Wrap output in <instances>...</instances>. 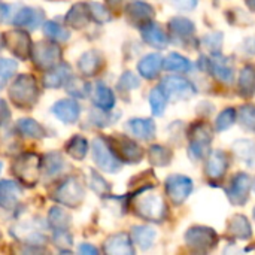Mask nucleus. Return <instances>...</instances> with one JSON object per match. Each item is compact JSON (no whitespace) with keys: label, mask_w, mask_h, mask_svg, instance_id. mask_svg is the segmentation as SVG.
<instances>
[{"label":"nucleus","mask_w":255,"mask_h":255,"mask_svg":"<svg viewBox=\"0 0 255 255\" xmlns=\"http://www.w3.org/2000/svg\"><path fill=\"white\" fill-rule=\"evenodd\" d=\"M37 82L31 75H19L9 88L10 100L19 108H30L37 102Z\"/></svg>","instance_id":"f257e3e1"},{"label":"nucleus","mask_w":255,"mask_h":255,"mask_svg":"<svg viewBox=\"0 0 255 255\" xmlns=\"http://www.w3.org/2000/svg\"><path fill=\"white\" fill-rule=\"evenodd\" d=\"M10 169L22 184L34 185L39 178L40 161H39V157L34 154H22L18 158H15Z\"/></svg>","instance_id":"f03ea898"},{"label":"nucleus","mask_w":255,"mask_h":255,"mask_svg":"<svg viewBox=\"0 0 255 255\" xmlns=\"http://www.w3.org/2000/svg\"><path fill=\"white\" fill-rule=\"evenodd\" d=\"M93 157L96 164L108 173H117L121 169V160L111 148L109 142L103 137H97L93 142Z\"/></svg>","instance_id":"7ed1b4c3"},{"label":"nucleus","mask_w":255,"mask_h":255,"mask_svg":"<svg viewBox=\"0 0 255 255\" xmlns=\"http://www.w3.org/2000/svg\"><path fill=\"white\" fill-rule=\"evenodd\" d=\"M136 214L148 221H161L166 217L164 200L158 194H145L134 202Z\"/></svg>","instance_id":"20e7f679"},{"label":"nucleus","mask_w":255,"mask_h":255,"mask_svg":"<svg viewBox=\"0 0 255 255\" xmlns=\"http://www.w3.org/2000/svg\"><path fill=\"white\" fill-rule=\"evenodd\" d=\"M31 57L34 64L39 69H52L57 66L61 60V49L57 46L52 40H43L37 42L34 46H31Z\"/></svg>","instance_id":"39448f33"},{"label":"nucleus","mask_w":255,"mask_h":255,"mask_svg":"<svg viewBox=\"0 0 255 255\" xmlns=\"http://www.w3.org/2000/svg\"><path fill=\"white\" fill-rule=\"evenodd\" d=\"M54 199L64 206L76 208L84 200V187L78 178L66 179L54 193Z\"/></svg>","instance_id":"423d86ee"},{"label":"nucleus","mask_w":255,"mask_h":255,"mask_svg":"<svg viewBox=\"0 0 255 255\" xmlns=\"http://www.w3.org/2000/svg\"><path fill=\"white\" fill-rule=\"evenodd\" d=\"M190 148L188 154L193 160H202L208 154L209 143L212 140V131L206 124H194L190 130Z\"/></svg>","instance_id":"0eeeda50"},{"label":"nucleus","mask_w":255,"mask_h":255,"mask_svg":"<svg viewBox=\"0 0 255 255\" xmlns=\"http://www.w3.org/2000/svg\"><path fill=\"white\" fill-rule=\"evenodd\" d=\"M160 87L167 99L172 100H187L196 94V87L188 79L181 76H166Z\"/></svg>","instance_id":"6e6552de"},{"label":"nucleus","mask_w":255,"mask_h":255,"mask_svg":"<svg viewBox=\"0 0 255 255\" xmlns=\"http://www.w3.org/2000/svg\"><path fill=\"white\" fill-rule=\"evenodd\" d=\"M217 239H218L217 233L212 229L202 227V226L193 227L185 233L187 245L197 253H206L211 248H214L217 244Z\"/></svg>","instance_id":"1a4fd4ad"},{"label":"nucleus","mask_w":255,"mask_h":255,"mask_svg":"<svg viewBox=\"0 0 255 255\" xmlns=\"http://www.w3.org/2000/svg\"><path fill=\"white\" fill-rule=\"evenodd\" d=\"M108 142L120 160H124L127 163H139L143 157L142 148L126 136H114Z\"/></svg>","instance_id":"9d476101"},{"label":"nucleus","mask_w":255,"mask_h":255,"mask_svg":"<svg viewBox=\"0 0 255 255\" xmlns=\"http://www.w3.org/2000/svg\"><path fill=\"white\" fill-rule=\"evenodd\" d=\"M193 191V181L184 175H172L166 181V193L175 205H181Z\"/></svg>","instance_id":"9b49d317"},{"label":"nucleus","mask_w":255,"mask_h":255,"mask_svg":"<svg viewBox=\"0 0 255 255\" xmlns=\"http://www.w3.org/2000/svg\"><path fill=\"white\" fill-rule=\"evenodd\" d=\"M251 190V178L247 173H238L227 190V196L235 205H245Z\"/></svg>","instance_id":"f8f14e48"},{"label":"nucleus","mask_w":255,"mask_h":255,"mask_svg":"<svg viewBox=\"0 0 255 255\" xmlns=\"http://www.w3.org/2000/svg\"><path fill=\"white\" fill-rule=\"evenodd\" d=\"M51 112L64 124H73L79 118L81 108L76 100L64 99V100H58L57 103H54L51 108Z\"/></svg>","instance_id":"ddd939ff"},{"label":"nucleus","mask_w":255,"mask_h":255,"mask_svg":"<svg viewBox=\"0 0 255 255\" xmlns=\"http://www.w3.org/2000/svg\"><path fill=\"white\" fill-rule=\"evenodd\" d=\"M6 42L9 49L19 58H27L31 52V42L25 31L12 30L6 34Z\"/></svg>","instance_id":"4468645a"},{"label":"nucleus","mask_w":255,"mask_h":255,"mask_svg":"<svg viewBox=\"0 0 255 255\" xmlns=\"http://www.w3.org/2000/svg\"><path fill=\"white\" fill-rule=\"evenodd\" d=\"M212 75L221 81V82H226V84H230L233 81V75H235V70H233V66L230 63V58L215 52L214 57L209 60V67Z\"/></svg>","instance_id":"2eb2a0df"},{"label":"nucleus","mask_w":255,"mask_h":255,"mask_svg":"<svg viewBox=\"0 0 255 255\" xmlns=\"http://www.w3.org/2000/svg\"><path fill=\"white\" fill-rule=\"evenodd\" d=\"M105 253L111 255H133V244L131 238L126 233H118L105 242Z\"/></svg>","instance_id":"dca6fc26"},{"label":"nucleus","mask_w":255,"mask_h":255,"mask_svg":"<svg viewBox=\"0 0 255 255\" xmlns=\"http://www.w3.org/2000/svg\"><path fill=\"white\" fill-rule=\"evenodd\" d=\"M21 187L9 179L0 181V208L1 209H13L21 196Z\"/></svg>","instance_id":"f3484780"},{"label":"nucleus","mask_w":255,"mask_h":255,"mask_svg":"<svg viewBox=\"0 0 255 255\" xmlns=\"http://www.w3.org/2000/svg\"><path fill=\"white\" fill-rule=\"evenodd\" d=\"M72 78V69L64 64L58 63L52 69L48 70V73L43 78V85L48 88H60L67 84V81Z\"/></svg>","instance_id":"a211bd4d"},{"label":"nucleus","mask_w":255,"mask_h":255,"mask_svg":"<svg viewBox=\"0 0 255 255\" xmlns=\"http://www.w3.org/2000/svg\"><path fill=\"white\" fill-rule=\"evenodd\" d=\"M140 33H142L143 40H145L148 45L154 46V48L163 49V48H166L167 43H169L166 33H164V31L160 28V25L155 24V22H151V21H149V22L143 24V25L140 27Z\"/></svg>","instance_id":"6ab92c4d"},{"label":"nucleus","mask_w":255,"mask_h":255,"mask_svg":"<svg viewBox=\"0 0 255 255\" xmlns=\"http://www.w3.org/2000/svg\"><path fill=\"white\" fill-rule=\"evenodd\" d=\"M43 19V12L36 7H22L13 18V25L21 27V28H36L40 25Z\"/></svg>","instance_id":"aec40b11"},{"label":"nucleus","mask_w":255,"mask_h":255,"mask_svg":"<svg viewBox=\"0 0 255 255\" xmlns=\"http://www.w3.org/2000/svg\"><path fill=\"white\" fill-rule=\"evenodd\" d=\"M229 167V157L224 151H214L206 161V175L212 179L221 178Z\"/></svg>","instance_id":"412c9836"},{"label":"nucleus","mask_w":255,"mask_h":255,"mask_svg":"<svg viewBox=\"0 0 255 255\" xmlns=\"http://www.w3.org/2000/svg\"><path fill=\"white\" fill-rule=\"evenodd\" d=\"M126 12H127L130 22L134 25H139V27L149 22L154 16V9L143 1H136V3L128 4Z\"/></svg>","instance_id":"4be33fe9"},{"label":"nucleus","mask_w":255,"mask_h":255,"mask_svg":"<svg viewBox=\"0 0 255 255\" xmlns=\"http://www.w3.org/2000/svg\"><path fill=\"white\" fill-rule=\"evenodd\" d=\"M128 130L139 139L149 140L155 136V124L148 118H133L127 123Z\"/></svg>","instance_id":"5701e85b"},{"label":"nucleus","mask_w":255,"mask_h":255,"mask_svg":"<svg viewBox=\"0 0 255 255\" xmlns=\"http://www.w3.org/2000/svg\"><path fill=\"white\" fill-rule=\"evenodd\" d=\"M161 67H163V60L158 54H148L137 64L139 73L146 79L155 78L160 73Z\"/></svg>","instance_id":"b1692460"},{"label":"nucleus","mask_w":255,"mask_h":255,"mask_svg":"<svg viewBox=\"0 0 255 255\" xmlns=\"http://www.w3.org/2000/svg\"><path fill=\"white\" fill-rule=\"evenodd\" d=\"M78 67L84 76H94L102 67V55L96 51H88L81 55Z\"/></svg>","instance_id":"393cba45"},{"label":"nucleus","mask_w":255,"mask_h":255,"mask_svg":"<svg viewBox=\"0 0 255 255\" xmlns=\"http://www.w3.org/2000/svg\"><path fill=\"white\" fill-rule=\"evenodd\" d=\"M10 235L25 242L27 245H43L45 242V236L30 226H15L13 229H10Z\"/></svg>","instance_id":"a878e982"},{"label":"nucleus","mask_w":255,"mask_h":255,"mask_svg":"<svg viewBox=\"0 0 255 255\" xmlns=\"http://www.w3.org/2000/svg\"><path fill=\"white\" fill-rule=\"evenodd\" d=\"M94 105L102 111H109L115 105V96L112 90L103 82H97L94 88Z\"/></svg>","instance_id":"bb28decb"},{"label":"nucleus","mask_w":255,"mask_h":255,"mask_svg":"<svg viewBox=\"0 0 255 255\" xmlns=\"http://www.w3.org/2000/svg\"><path fill=\"white\" fill-rule=\"evenodd\" d=\"M90 19V10L88 6L84 3H76L67 13L66 21L73 28H84L88 24Z\"/></svg>","instance_id":"cd10ccee"},{"label":"nucleus","mask_w":255,"mask_h":255,"mask_svg":"<svg viewBox=\"0 0 255 255\" xmlns=\"http://www.w3.org/2000/svg\"><path fill=\"white\" fill-rule=\"evenodd\" d=\"M131 238L137 247H140L142 250H148L155 239V230L148 226H134L131 229Z\"/></svg>","instance_id":"c85d7f7f"},{"label":"nucleus","mask_w":255,"mask_h":255,"mask_svg":"<svg viewBox=\"0 0 255 255\" xmlns=\"http://www.w3.org/2000/svg\"><path fill=\"white\" fill-rule=\"evenodd\" d=\"M239 91L244 97H251L255 93V67L247 66L241 70Z\"/></svg>","instance_id":"c756f323"},{"label":"nucleus","mask_w":255,"mask_h":255,"mask_svg":"<svg viewBox=\"0 0 255 255\" xmlns=\"http://www.w3.org/2000/svg\"><path fill=\"white\" fill-rule=\"evenodd\" d=\"M229 232L232 236L238 238V239H242V241H247L251 238V226L248 223V220L244 217V215H235L230 221V226H229Z\"/></svg>","instance_id":"7c9ffc66"},{"label":"nucleus","mask_w":255,"mask_h":255,"mask_svg":"<svg viewBox=\"0 0 255 255\" xmlns=\"http://www.w3.org/2000/svg\"><path fill=\"white\" fill-rule=\"evenodd\" d=\"M16 128L22 136H27V137H45L46 136V130L37 121L31 118H21L16 123Z\"/></svg>","instance_id":"2f4dec72"},{"label":"nucleus","mask_w":255,"mask_h":255,"mask_svg":"<svg viewBox=\"0 0 255 255\" xmlns=\"http://www.w3.org/2000/svg\"><path fill=\"white\" fill-rule=\"evenodd\" d=\"M169 27H170V31L172 34L178 36V37H190L193 33H194V22L188 18H182V16H176V18H172L169 21Z\"/></svg>","instance_id":"473e14b6"},{"label":"nucleus","mask_w":255,"mask_h":255,"mask_svg":"<svg viewBox=\"0 0 255 255\" xmlns=\"http://www.w3.org/2000/svg\"><path fill=\"white\" fill-rule=\"evenodd\" d=\"M163 67L170 72H190L193 69V64L184 55L173 52L166 57V60L163 61Z\"/></svg>","instance_id":"72a5a7b5"},{"label":"nucleus","mask_w":255,"mask_h":255,"mask_svg":"<svg viewBox=\"0 0 255 255\" xmlns=\"http://www.w3.org/2000/svg\"><path fill=\"white\" fill-rule=\"evenodd\" d=\"M66 151L73 160L81 161L85 158V155L88 152V142L82 136H75L66 143Z\"/></svg>","instance_id":"f704fd0d"},{"label":"nucleus","mask_w":255,"mask_h":255,"mask_svg":"<svg viewBox=\"0 0 255 255\" xmlns=\"http://www.w3.org/2000/svg\"><path fill=\"white\" fill-rule=\"evenodd\" d=\"M48 223L55 230H67V227L70 226V217L63 208L55 206L48 214Z\"/></svg>","instance_id":"c9c22d12"},{"label":"nucleus","mask_w":255,"mask_h":255,"mask_svg":"<svg viewBox=\"0 0 255 255\" xmlns=\"http://www.w3.org/2000/svg\"><path fill=\"white\" fill-rule=\"evenodd\" d=\"M233 149H235L236 155H238L242 161L248 163L250 166H253L255 163L254 142H251V140H238V142H235Z\"/></svg>","instance_id":"e433bc0d"},{"label":"nucleus","mask_w":255,"mask_h":255,"mask_svg":"<svg viewBox=\"0 0 255 255\" xmlns=\"http://www.w3.org/2000/svg\"><path fill=\"white\" fill-rule=\"evenodd\" d=\"M64 167V160L58 152H51L48 155H45L43 160V173L49 178L58 175L61 172V169Z\"/></svg>","instance_id":"4c0bfd02"},{"label":"nucleus","mask_w":255,"mask_h":255,"mask_svg":"<svg viewBox=\"0 0 255 255\" xmlns=\"http://www.w3.org/2000/svg\"><path fill=\"white\" fill-rule=\"evenodd\" d=\"M166 103H167V96L164 94L161 87L152 88L151 93H149V105H151L152 114L157 115V117L163 115V112L166 109Z\"/></svg>","instance_id":"58836bf2"},{"label":"nucleus","mask_w":255,"mask_h":255,"mask_svg":"<svg viewBox=\"0 0 255 255\" xmlns=\"http://www.w3.org/2000/svg\"><path fill=\"white\" fill-rule=\"evenodd\" d=\"M43 33L52 42H66L69 39V31L55 21H48L43 25Z\"/></svg>","instance_id":"ea45409f"},{"label":"nucleus","mask_w":255,"mask_h":255,"mask_svg":"<svg viewBox=\"0 0 255 255\" xmlns=\"http://www.w3.org/2000/svg\"><path fill=\"white\" fill-rule=\"evenodd\" d=\"M66 85H67V93L78 99L87 97L91 91V85L87 81L79 79V78H70Z\"/></svg>","instance_id":"a19ab883"},{"label":"nucleus","mask_w":255,"mask_h":255,"mask_svg":"<svg viewBox=\"0 0 255 255\" xmlns=\"http://www.w3.org/2000/svg\"><path fill=\"white\" fill-rule=\"evenodd\" d=\"M148 155H149L151 163L155 166H167L170 163V158H172L170 149H167L166 146H161V145L151 146Z\"/></svg>","instance_id":"79ce46f5"},{"label":"nucleus","mask_w":255,"mask_h":255,"mask_svg":"<svg viewBox=\"0 0 255 255\" xmlns=\"http://www.w3.org/2000/svg\"><path fill=\"white\" fill-rule=\"evenodd\" d=\"M18 64L10 58H0V88L6 85V82L13 76L16 72Z\"/></svg>","instance_id":"37998d69"},{"label":"nucleus","mask_w":255,"mask_h":255,"mask_svg":"<svg viewBox=\"0 0 255 255\" xmlns=\"http://www.w3.org/2000/svg\"><path fill=\"white\" fill-rule=\"evenodd\" d=\"M239 120H241V124L254 131L255 133V106L253 105H244L241 109H239Z\"/></svg>","instance_id":"c03bdc74"},{"label":"nucleus","mask_w":255,"mask_h":255,"mask_svg":"<svg viewBox=\"0 0 255 255\" xmlns=\"http://www.w3.org/2000/svg\"><path fill=\"white\" fill-rule=\"evenodd\" d=\"M235 120H236V111L233 108H229L226 111H223L218 118H217V130L218 131H226L227 128H230L233 124H235Z\"/></svg>","instance_id":"a18cd8bd"},{"label":"nucleus","mask_w":255,"mask_h":255,"mask_svg":"<svg viewBox=\"0 0 255 255\" xmlns=\"http://www.w3.org/2000/svg\"><path fill=\"white\" fill-rule=\"evenodd\" d=\"M140 82H139V79H137V76L134 73L124 72L123 76L118 81V90H121V91H131V90L137 88Z\"/></svg>","instance_id":"49530a36"},{"label":"nucleus","mask_w":255,"mask_h":255,"mask_svg":"<svg viewBox=\"0 0 255 255\" xmlns=\"http://www.w3.org/2000/svg\"><path fill=\"white\" fill-rule=\"evenodd\" d=\"M90 185H91V188L97 193V194H100V196H106L108 193H109V185H108V182L99 175V173H96V172H91V179H90Z\"/></svg>","instance_id":"de8ad7c7"},{"label":"nucleus","mask_w":255,"mask_h":255,"mask_svg":"<svg viewBox=\"0 0 255 255\" xmlns=\"http://www.w3.org/2000/svg\"><path fill=\"white\" fill-rule=\"evenodd\" d=\"M88 10H90V16H93L97 22H105L109 19V12L108 9L100 4V3H90L88 4Z\"/></svg>","instance_id":"09e8293b"},{"label":"nucleus","mask_w":255,"mask_h":255,"mask_svg":"<svg viewBox=\"0 0 255 255\" xmlns=\"http://www.w3.org/2000/svg\"><path fill=\"white\" fill-rule=\"evenodd\" d=\"M54 242L57 247H70L73 239L72 236L66 232V230H55V235H54Z\"/></svg>","instance_id":"8fccbe9b"},{"label":"nucleus","mask_w":255,"mask_h":255,"mask_svg":"<svg viewBox=\"0 0 255 255\" xmlns=\"http://www.w3.org/2000/svg\"><path fill=\"white\" fill-rule=\"evenodd\" d=\"M223 34L221 33H214V34H209V36H206L205 37V45L209 48V49H218L220 46H221V43H223Z\"/></svg>","instance_id":"3c124183"},{"label":"nucleus","mask_w":255,"mask_h":255,"mask_svg":"<svg viewBox=\"0 0 255 255\" xmlns=\"http://www.w3.org/2000/svg\"><path fill=\"white\" fill-rule=\"evenodd\" d=\"M91 118L94 120V123L99 126V127H105V126H109L111 120H109V114L105 111V112H96L91 115Z\"/></svg>","instance_id":"603ef678"},{"label":"nucleus","mask_w":255,"mask_h":255,"mask_svg":"<svg viewBox=\"0 0 255 255\" xmlns=\"http://www.w3.org/2000/svg\"><path fill=\"white\" fill-rule=\"evenodd\" d=\"M178 9L182 10H191L197 6V0H170Z\"/></svg>","instance_id":"864d4df0"},{"label":"nucleus","mask_w":255,"mask_h":255,"mask_svg":"<svg viewBox=\"0 0 255 255\" xmlns=\"http://www.w3.org/2000/svg\"><path fill=\"white\" fill-rule=\"evenodd\" d=\"M79 254H84V255H96L97 254V250L93 247V245H90V244H82L81 247H79Z\"/></svg>","instance_id":"5fc2aeb1"},{"label":"nucleus","mask_w":255,"mask_h":255,"mask_svg":"<svg viewBox=\"0 0 255 255\" xmlns=\"http://www.w3.org/2000/svg\"><path fill=\"white\" fill-rule=\"evenodd\" d=\"M9 117V109H7V105L0 99V124H3Z\"/></svg>","instance_id":"6e6d98bb"},{"label":"nucleus","mask_w":255,"mask_h":255,"mask_svg":"<svg viewBox=\"0 0 255 255\" xmlns=\"http://www.w3.org/2000/svg\"><path fill=\"white\" fill-rule=\"evenodd\" d=\"M6 12H7V7H6V4L0 3V16H4V15H6Z\"/></svg>","instance_id":"4d7b16f0"},{"label":"nucleus","mask_w":255,"mask_h":255,"mask_svg":"<svg viewBox=\"0 0 255 255\" xmlns=\"http://www.w3.org/2000/svg\"><path fill=\"white\" fill-rule=\"evenodd\" d=\"M247 1V4L253 9V10H255V0H245Z\"/></svg>","instance_id":"13d9d810"},{"label":"nucleus","mask_w":255,"mask_h":255,"mask_svg":"<svg viewBox=\"0 0 255 255\" xmlns=\"http://www.w3.org/2000/svg\"><path fill=\"white\" fill-rule=\"evenodd\" d=\"M0 46H1V36H0Z\"/></svg>","instance_id":"bf43d9fd"},{"label":"nucleus","mask_w":255,"mask_h":255,"mask_svg":"<svg viewBox=\"0 0 255 255\" xmlns=\"http://www.w3.org/2000/svg\"><path fill=\"white\" fill-rule=\"evenodd\" d=\"M0 172H1V163H0Z\"/></svg>","instance_id":"052dcab7"},{"label":"nucleus","mask_w":255,"mask_h":255,"mask_svg":"<svg viewBox=\"0 0 255 255\" xmlns=\"http://www.w3.org/2000/svg\"><path fill=\"white\" fill-rule=\"evenodd\" d=\"M254 217H255V209H254Z\"/></svg>","instance_id":"680f3d73"},{"label":"nucleus","mask_w":255,"mask_h":255,"mask_svg":"<svg viewBox=\"0 0 255 255\" xmlns=\"http://www.w3.org/2000/svg\"><path fill=\"white\" fill-rule=\"evenodd\" d=\"M111 1H115V0H111Z\"/></svg>","instance_id":"e2e57ef3"},{"label":"nucleus","mask_w":255,"mask_h":255,"mask_svg":"<svg viewBox=\"0 0 255 255\" xmlns=\"http://www.w3.org/2000/svg\"><path fill=\"white\" fill-rule=\"evenodd\" d=\"M0 238H1V236H0Z\"/></svg>","instance_id":"0e129e2a"}]
</instances>
